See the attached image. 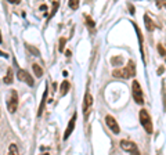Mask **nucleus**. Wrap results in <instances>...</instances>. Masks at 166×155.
Returning a JSON list of instances; mask_svg holds the SVG:
<instances>
[{
    "instance_id": "16",
    "label": "nucleus",
    "mask_w": 166,
    "mask_h": 155,
    "mask_svg": "<svg viewBox=\"0 0 166 155\" xmlns=\"http://www.w3.org/2000/svg\"><path fill=\"white\" fill-rule=\"evenodd\" d=\"M111 63H112V65H121L122 63H123V58H122V57H114V58L111 60Z\"/></svg>"
},
{
    "instance_id": "20",
    "label": "nucleus",
    "mask_w": 166,
    "mask_h": 155,
    "mask_svg": "<svg viewBox=\"0 0 166 155\" xmlns=\"http://www.w3.org/2000/svg\"><path fill=\"white\" fill-rule=\"evenodd\" d=\"M86 21H87V25L90 28H94V22H93V20H91L90 17H86Z\"/></svg>"
},
{
    "instance_id": "11",
    "label": "nucleus",
    "mask_w": 166,
    "mask_h": 155,
    "mask_svg": "<svg viewBox=\"0 0 166 155\" xmlns=\"http://www.w3.org/2000/svg\"><path fill=\"white\" fill-rule=\"evenodd\" d=\"M47 86H46V90L43 93V98H42V102H40V107H39V111H37V116H40L43 114V108H44V104H46V98H47Z\"/></svg>"
},
{
    "instance_id": "12",
    "label": "nucleus",
    "mask_w": 166,
    "mask_h": 155,
    "mask_svg": "<svg viewBox=\"0 0 166 155\" xmlns=\"http://www.w3.org/2000/svg\"><path fill=\"white\" fill-rule=\"evenodd\" d=\"M144 21H145V27H147V29L152 32V31L155 29V25H154V21L151 20V18H150V17H148V15H147V14H145V15H144Z\"/></svg>"
},
{
    "instance_id": "13",
    "label": "nucleus",
    "mask_w": 166,
    "mask_h": 155,
    "mask_svg": "<svg viewBox=\"0 0 166 155\" xmlns=\"http://www.w3.org/2000/svg\"><path fill=\"white\" fill-rule=\"evenodd\" d=\"M14 80V75H13V69L11 68H8V71H7V75L4 76V83L6 85H11Z\"/></svg>"
},
{
    "instance_id": "17",
    "label": "nucleus",
    "mask_w": 166,
    "mask_h": 155,
    "mask_svg": "<svg viewBox=\"0 0 166 155\" xmlns=\"http://www.w3.org/2000/svg\"><path fill=\"white\" fill-rule=\"evenodd\" d=\"M65 43H67V39L65 37H61V39H60V46H58V50L60 51H64V49H65Z\"/></svg>"
},
{
    "instance_id": "24",
    "label": "nucleus",
    "mask_w": 166,
    "mask_h": 155,
    "mask_svg": "<svg viewBox=\"0 0 166 155\" xmlns=\"http://www.w3.org/2000/svg\"><path fill=\"white\" fill-rule=\"evenodd\" d=\"M0 56H3V57H6V58H7V54L3 53V51H0Z\"/></svg>"
},
{
    "instance_id": "15",
    "label": "nucleus",
    "mask_w": 166,
    "mask_h": 155,
    "mask_svg": "<svg viewBox=\"0 0 166 155\" xmlns=\"http://www.w3.org/2000/svg\"><path fill=\"white\" fill-rule=\"evenodd\" d=\"M7 155H20V150H18V147H17V144H10V147H8V152H7Z\"/></svg>"
},
{
    "instance_id": "5",
    "label": "nucleus",
    "mask_w": 166,
    "mask_h": 155,
    "mask_svg": "<svg viewBox=\"0 0 166 155\" xmlns=\"http://www.w3.org/2000/svg\"><path fill=\"white\" fill-rule=\"evenodd\" d=\"M7 108H8L10 112H15L17 108H18V93H17V90L10 92V97H8V101H7Z\"/></svg>"
},
{
    "instance_id": "14",
    "label": "nucleus",
    "mask_w": 166,
    "mask_h": 155,
    "mask_svg": "<svg viewBox=\"0 0 166 155\" xmlns=\"http://www.w3.org/2000/svg\"><path fill=\"white\" fill-rule=\"evenodd\" d=\"M32 68H33V72H35L36 78H40V76H43V68L39 65V64H33Z\"/></svg>"
},
{
    "instance_id": "25",
    "label": "nucleus",
    "mask_w": 166,
    "mask_h": 155,
    "mask_svg": "<svg viewBox=\"0 0 166 155\" xmlns=\"http://www.w3.org/2000/svg\"><path fill=\"white\" fill-rule=\"evenodd\" d=\"M3 42V37H2V32H0V43Z\"/></svg>"
},
{
    "instance_id": "3",
    "label": "nucleus",
    "mask_w": 166,
    "mask_h": 155,
    "mask_svg": "<svg viewBox=\"0 0 166 155\" xmlns=\"http://www.w3.org/2000/svg\"><path fill=\"white\" fill-rule=\"evenodd\" d=\"M121 148L125 150L126 152H129L130 155H140L138 147L136 145V143L130 141V140H122L121 141Z\"/></svg>"
},
{
    "instance_id": "1",
    "label": "nucleus",
    "mask_w": 166,
    "mask_h": 155,
    "mask_svg": "<svg viewBox=\"0 0 166 155\" xmlns=\"http://www.w3.org/2000/svg\"><path fill=\"white\" fill-rule=\"evenodd\" d=\"M112 75L115 78H122V79H129V78H133L136 75V64H134L133 60H129L126 66L123 68H119V69H114L112 71Z\"/></svg>"
},
{
    "instance_id": "19",
    "label": "nucleus",
    "mask_w": 166,
    "mask_h": 155,
    "mask_svg": "<svg viewBox=\"0 0 166 155\" xmlns=\"http://www.w3.org/2000/svg\"><path fill=\"white\" fill-rule=\"evenodd\" d=\"M158 51H159V54H162L163 57L166 56V50L163 49V46H162V44H161V43H159V44H158Z\"/></svg>"
},
{
    "instance_id": "10",
    "label": "nucleus",
    "mask_w": 166,
    "mask_h": 155,
    "mask_svg": "<svg viewBox=\"0 0 166 155\" xmlns=\"http://www.w3.org/2000/svg\"><path fill=\"white\" fill-rule=\"evenodd\" d=\"M69 87H71V85H69L68 80H64V82L61 83V87H60V94H61V97L65 96L67 93H68Z\"/></svg>"
},
{
    "instance_id": "23",
    "label": "nucleus",
    "mask_w": 166,
    "mask_h": 155,
    "mask_svg": "<svg viewBox=\"0 0 166 155\" xmlns=\"http://www.w3.org/2000/svg\"><path fill=\"white\" fill-rule=\"evenodd\" d=\"M8 2H10L11 4H18L20 3V0H8Z\"/></svg>"
},
{
    "instance_id": "6",
    "label": "nucleus",
    "mask_w": 166,
    "mask_h": 155,
    "mask_svg": "<svg viewBox=\"0 0 166 155\" xmlns=\"http://www.w3.org/2000/svg\"><path fill=\"white\" fill-rule=\"evenodd\" d=\"M83 112H85V119L89 118V114H90L91 111V107H93V97H91L90 93H86L85 96V100H83Z\"/></svg>"
},
{
    "instance_id": "4",
    "label": "nucleus",
    "mask_w": 166,
    "mask_h": 155,
    "mask_svg": "<svg viewBox=\"0 0 166 155\" xmlns=\"http://www.w3.org/2000/svg\"><path fill=\"white\" fill-rule=\"evenodd\" d=\"M132 90H133V98L137 104H144V96H143V90H141V86L137 80H133V85H132Z\"/></svg>"
},
{
    "instance_id": "2",
    "label": "nucleus",
    "mask_w": 166,
    "mask_h": 155,
    "mask_svg": "<svg viewBox=\"0 0 166 155\" xmlns=\"http://www.w3.org/2000/svg\"><path fill=\"white\" fill-rule=\"evenodd\" d=\"M140 122L143 125V128L145 129V132L148 134H151L152 133V121H151V116L147 109H141L140 111Z\"/></svg>"
},
{
    "instance_id": "8",
    "label": "nucleus",
    "mask_w": 166,
    "mask_h": 155,
    "mask_svg": "<svg viewBox=\"0 0 166 155\" xmlns=\"http://www.w3.org/2000/svg\"><path fill=\"white\" fill-rule=\"evenodd\" d=\"M17 76H18V79H20V80H22V82L28 83L29 86H33V79H32V76H31L29 73L26 72V71L18 69V72H17Z\"/></svg>"
},
{
    "instance_id": "22",
    "label": "nucleus",
    "mask_w": 166,
    "mask_h": 155,
    "mask_svg": "<svg viewBox=\"0 0 166 155\" xmlns=\"http://www.w3.org/2000/svg\"><path fill=\"white\" fill-rule=\"evenodd\" d=\"M163 68H165V66H159V69H158V75H161V73H163Z\"/></svg>"
},
{
    "instance_id": "18",
    "label": "nucleus",
    "mask_w": 166,
    "mask_h": 155,
    "mask_svg": "<svg viewBox=\"0 0 166 155\" xmlns=\"http://www.w3.org/2000/svg\"><path fill=\"white\" fill-rule=\"evenodd\" d=\"M69 7H71L72 10H76L79 7V0H71L69 2Z\"/></svg>"
},
{
    "instance_id": "26",
    "label": "nucleus",
    "mask_w": 166,
    "mask_h": 155,
    "mask_svg": "<svg viewBox=\"0 0 166 155\" xmlns=\"http://www.w3.org/2000/svg\"><path fill=\"white\" fill-rule=\"evenodd\" d=\"M44 155H49V154H44Z\"/></svg>"
},
{
    "instance_id": "9",
    "label": "nucleus",
    "mask_w": 166,
    "mask_h": 155,
    "mask_svg": "<svg viewBox=\"0 0 166 155\" xmlns=\"http://www.w3.org/2000/svg\"><path fill=\"white\" fill-rule=\"evenodd\" d=\"M75 125H76V114H73V116H72V119L69 121L68 123V128H67L65 133H64V140H67L69 137V136L72 134V132H73V129H75Z\"/></svg>"
},
{
    "instance_id": "7",
    "label": "nucleus",
    "mask_w": 166,
    "mask_h": 155,
    "mask_svg": "<svg viewBox=\"0 0 166 155\" xmlns=\"http://www.w3.org/2000/svg\"><path fill=\"white\" fill-rule=\"evenodd\" d=\"M105 123H107V126L112 130V133H115V134H118V133L121 132V129H119V125H118L116 119L114 118V116L111 115H107L105 116Z\"/></svg>"
},
{
    "instance_id": "21",
    "label": "nucleus",
    "mask_w": 166,
    "mask_h": 155,
    "mask_svg": "<svg viewBox=\"0 0 166 155\" xmlns=\"http://www.w3.org/2000/svg\"><path fill=\"white\" fill-rule=\"evenodd\" d=\"M26 47H28V49H29L31 51H32V53H35V54H39V51H37V50H36V49H33L32 46H26Z\"/></svg>"
}]
</instances>
